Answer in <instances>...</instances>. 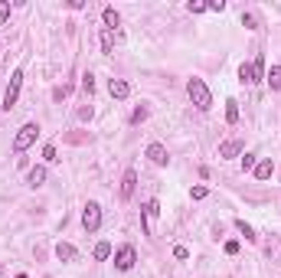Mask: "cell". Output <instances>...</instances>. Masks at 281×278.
<instances>
[{
	"label": "cell",
	"instance_id": "obj_1",
	"mask_svg": "<svg viewBox=\"0 0 281 278\" xmlns=\"http://www.w3.org/2000/svg\"><path fill=\"white\" fill-rule=\"evenodd\" d=\"M187 95H190V102H193L200 111H209L212 108V92H209V85L203 79H187Z\"/></svg>",
	"mask_w": 281,
	"mask_h": 278
},
{
	"label": "cell",
	"instance_id": "obj_2",
	"mask_svg": "<svg viewBox=\"0 0 281 278\" xmlns=\"http://www.w3.org/2000/svg\"><path fill=\"white\" fill-rule=\"evenodd\" d=\"M36 137H39V124L36 121H26L23 128L17 131V137H13V154H23L26 148H33Z\"/></svg>",
	"mask_w": 281,
	"mask_h": 278
},
{
	"label": "cell",
	"instance_id": "obj_3",
	"mask_svg": "<svg viewBox=\"0 0 281 278\" xmlns=\"http://www.w3.org/2000/svg\"><path fill=\"white\" fill-rule=\"evenodd\" d=\"M82 226H85V233H88V236L101 229V206L95 203V200H88L85 210H82Z\"/></svg>",
	"mask_w": 281,
	"mask_h": 278
},
{
	"label": "cell",
	"instance_id": "obj_4",
	"mask_svg": "<svg viewBox=\"0 0 281 278\" xmlns=\"http://www.w3.org/2000/svg\"><path fill=\"white\" fill-rule=\"evenodd\" d=\"M20 88H23V69H13V75H10V85H7V92H4V111H10L13 105H17V99H20Z\"/></svg>",
	"mask_w": 281,
	"mask_h": 278
},
{
	"label": "cell",
	"instance_id": "obj_5",
	"mask_svg": "<svg viewBox=\"0 0 281 278\" xmlns=\"http://www.w3.org/2000/svg\"><path fill=\"white\" fill-rule=\"evenodd\" d=\"M157 216H160V203H157V200H147V203L141 206V229H144V236H154Z\"/></svg>",
	"mask_w": 281,
	"mask_h": 278
},
{
	"label": "cell",
	"instance_id": "obj_6",
	"mask_svg": "<svg viewBox=\"0 0 281 278\" xmlns=\"http://www.w3.org/2000/svg\"><path fill=\"white\" fill-rule=\"evenodd\" d=\"M134 262H138L134 246H118V252H115V268H118V272H131Z\"/></svg>",
	"mask_w": 281,
	"mask_h": 278
},
{
	"label": "cell",
	"instance_id": "obj_7",
	"mask_svg": "<svg viewBox=\"0 0 281 278\" xmlns=\"http://www.w3.org/2000/svg\"><path fill=\"white\" fill-rule=\"evenodd\" d=\"M144 154H147V161L154 164V167H167V164H170V154H167V148H163L160 141H150Z\"/></svg>",
	"mask_w": 281,
	"mask_h": 278
},
{
	"label": "cell",
	"instance_id": "obj_8",
	"mask_svg": "<svg viewBox=\"0 0 281 278\" xmlns=\"http://www.w3.org/2000/svg\"><path fill=\"white\" fill-rule=\"evenodd\" d=\"M242 154H245V141H239V137L219 144V157H222V161H229V157H242Z\"/></svg>",
	"mask_w": 281,
	"mask_h": 278
},
{
	"label": "cell",
	"instance_id": "obj_9",
	"mask_svg": "<svg viewBox=\"0 0 281 278\" xmlns=\"http://www.w3.org/2000/svg\"><path fill=\"white\" fill-rule=\"evenodd\" d=\"M108 95H111L115 102H125L128 95H131V82L128 79H111L108 82Z\"/></svg>",
	"mask_w": 281,
	"mask_h": 278
},
{
	"label": "cell",
	"instance_id": "obj_10",
	"mask_svg": "<svg viewBox=\"0 0 281 278\" xmlns=\"http://www.w3.org/2000/svg\"><path fill=\"white\" fill-rule=\"evenodd\" d=\"M134 187H138V170L128 167L125 177H121V200H131L134 197Z\"/></svg>",
	"mask_w": 281,
	"mask_h": 278
},
{
	"label": "cell",
	"instance_id": "obj_11",
	"mask_svg": "<svg viewBox=\"0 0 281 278\" xmlns=\"http://www.w3.org/2000/svg\"><path fill=\"white\" fill-rule=\"evenodd\" d=\"M255 180H271V173H275V164H271V157H262V161L255 164Z\"/></svg>",
	"mask_w": 281,
	"mask_h": 278
},
{
	"label": "cell",
	"instance_id": "obj_12",
	"mask_svg": "<svg viewBox=\"0 0 281 278\" xmlns=\"http://www.w3.org/2000/svg\"><path fill=\"white\" fill-rule=\"evenodd\" d=\"M101 20H105V30H111V33L121 26V13L115 10V7H105V10H101Z\"/></svg>",
	"mask_w": 281,
	"mask_h": 278
},
{
	"label": "cell",
	"instance_id": "obj_13",
	"mask_svg": "<svg viewBox=\"0 0 281 278\" xmlns=\"http://www.w3.org/2000/svg\"><path fill=\"white\" fill-rule=\"evenodd\" d=\"M46 183V167L43 164H36V167H33V170H30V177H26V187H33V190H39V187H43Z\"/></svg>",
	"mask_w": 281,
	"mask_h": 278
},
{
	"label": "cell",
	"instance_id": "obj_14",
	"mask_svg": "<svg viewBox=\"0 0 281 278\" xmlns=\"http://www.w3.org/2000/svg\"><path fill=\"white\" fill-rule=\"evenodd\" d=\"M75 255H79V252H75L72 242H59V246H56V259H59V262H72Z\"/></svg>",
	"mask_w": 281,
	"mask_h": 278
},
{
	"label": "cell",
	"instance_id": "obj_15",
	"mask_svg": "<svg viewBox=\"0 0 281 278\" xmlns=\"http://www.w3.org/2000/svg\"><path fill=\"white\" fill-rule=\"evenodd\" d=\"M265 82L271 85V92H281V66H271L268 72H265Z\"/></svg>",
	"mask_w": 281,
	"mask_h": 278
},
{
	"label": "cell",
	"instance_id": "obj_16",
	"mask_svg": "<svg viewBox=\"0 0 281 278\" xmlns=\"http://www.w3.org/2000/svg\"><path fill=\"white\" fill-rule=\"evenodd\" d=\"M226 121L239 124V102L236 99H226Z\"/></svg>",
	"mask_w": 281,
	"mask_h": 278
},
{
	"label": "cell",
	"instance_id": "obj_17",
	"mask_svg": "<svg viewBox=\"0 0 281 278\" xmlns=\"http://www.w3.org/2000/svg\"><path fill=\"white\" fill-rule=\"evenodd\" d=\"M92 255H95V262H108L111 259V242H98Z\"/></svg>",
	"mask_w": 281,
	"mask_h": 278
},
{
	"label": "cell",
	"instance_id": "obj_18",
	"mask_svg": "<svg viewBox=\"0 0 281 278\" xmlns=\"http://www.w3.org/2000/svg\"><path fill=\"white\" fill-rule=\"evenodd\" d=\"M239 79H242L245 85H255V72H252V62H242V66H239Z\"/></svg>",
	"mask_w": 281,
	"mask_h": 278
},
{
	"label": "cell",
	"instance_id": "obj_19",
	"mask_svg": "<svg viewBox=\"0 0 281 278\" xmlns=\"http://www.w3.org/2000/svg\"><path fill=\"white\" fill-rule=\"evenodd\" d=\"M236 229H239V233L245 236V242H255V229H252V226H249V222H245V219H236Z\"/></svg>",
	"mask_w": 281,
	"mask_h": 278
},
{
	"label": "cell",
	"instance_id": "obj_20",
	"mask_svg": "<svg viewBox=\"0 0 281 278\" xmlns=\"http://www.w3.org/2000/svg\"><path fill=\"white\" fill-rule=\"evenodd\" d=\"M252 72H255V82L265 79V56H262V53L255 56V62H252Z\"/></svg>",
	"mask_w": 281,
	"mask_h": 278
},
{
	"label": "cell",
	"instance_id": "obj_21",
	"mask_svg": "<svg viewBox=\"0 0 281 278\" xmlns=\"http://www.w3.org/2000/svg\"><path fill=\"white\" fill-rule=\"evenodd\" d=\"M101 53H115V33L111 30L101 33Z\"/></svg>",
	"mask_w": 281,
	"mask_h": 278
},
{
	"label": "cell",
	"instance_id": "obj_22",
	"mask_svg": "<svg viewBox=\"0 0 281 278\" xmlns=\"http://www.w3.org/2000/svg\"><path fill=\"white\" fill-rule=\"evenodd\" d=\"M82 92H85L88 99H92V92H95V75H92V72L82 75Z\"/></svg>",
	"mask_w": 281,
	"mask_h": 278
},
{
	"label": "cell",
	"instance_id": "obj_23",
	"mask_svg": "<svg viewBox=\"0 0 281 278\" xmlns=\"http://www.w3.org/2000/svg\"><path fill=\"white\" fill-rule=\"evenodd\" d=\"M187 10H190V13H193V17H196V13H206L209 7L203 4V0H190V4H187Z\"/></svg>",
	"mask_w": 281,
	"mask_h": 278
},
{
	"label": "cell",
	"instance_id": "obj_24",
	"mask_svg": "<svg viewBox=\"0 0 281 278\" xmlns=\"http://www.w3.org/2000/svg\"><path fill=\"white\" fill-rule=\"evenodd\" d=\"M43 157H46L49 164H56V161H59V154H56V144H46V148H43Z\"/></svg>",
	"mask_w": 281,
	"mask_h": 278
},
{
	"label": "cell",
	"instance_id": "obj_25",
	"mask_svg": "<svg viewBox=\"0 0 281 278\" xmlns=\"http://www.w3.org/2000/svg\"><path fill=\"white\" fill-rule=\"evenodd\" d=\"M190 197H193V200H206V197H209V187H203V183L193 187V190H190Z\"/></svg>",
	"mask_w": 281,
	"mask_h": 278
},
{
	"label": "cell",
	"instance_id": "obj_26",
	"mask_svg": "<svg viewBox=\"0 0 281 278\" xmlns=\"http://www.w3.org/2000/svg\"><path fill=\"white\" fill-rule=\"evenodd\" d=\"M174 259H177V262H187V259H190V249H187V246H174Z\"/></svg>",
	"mask_w": 281,
	"mask_h": 278
},
{
	"label": "cell",
	"instance_id": "obj_27",
	"mask_svg": "<svg viewBox=\"0 0 281 278\" xmlns=\"http://www.w3.org/2000/svg\"><path fill=\"white\" fill-rule=\"evenodd\" d=\"M10 20V0H0V26Z\"/></svg>",
	"mask_w": 281,
	"mask_h": 278
},
{
	"label": "cell",
	"instance_id": "obj_28",
	"mask_svg": "<svg viewBox=\"0 0 281 278\" xmlns=\"http://www.w3.org/2000/svg\"><path fill=\"white\" fill-rule=\"evenodd\" d=\"M144 118H147V105H141V108H134V115H131V124H141Z\"/></svg>",
	"mask_w": 281,
	"mask_h": 278
},
{
	"label": "cell",
	"instance_id": "obj_29",
	"mask_svg": "<svg viewBox=\"0 0 281 278\" xmlns=\"http://www.w3.org/2000/svg\"><path fill=\"white\" fill-rule=\"evenodd\" d=\"M92 115H95L92 105H82V108H79V121H92Z\"/></svg>",
	"mask_w": 281,
	"mask_h": 278
},
{
	"label": "cell",
	"instance_id": "obj_30",
	"mask_svg": "<svg viewBox=\"0 0 281 278\" xmlns=\"http://www.w3.org/2000/svg\"><path fill=\"white\" fill-rule=\"evenodd\" d=\"M242 26H249V30H258V23H255V13H242Z\"/></svg>",
	"mask_w": 281,
	"mask_h": 278
},
{
	"label": "cell",
	"instance_id": "obj_31",
	"mask_svg": "<svg viewBox=\"0 0 281 278\" xmlns=\"http://www.w3.org/2000/svg\"><path fill=\"white\" fill-rule=\"evenodd\" d=\"M255 164H258L255 154H245V157H242V170H255Z\"/></svg>",
	"mask_w": 281,
	"mask_h": 278
},
{
	"label": "cell",
	"instance_id": "obj_32",
	"mask_svg": "<svg viewBox=\"0 0 281 278\" xmlns=\"http://www.w3.org/2000/svg\"><path fill=\"white\" fill-rule=\"evenodd\" d=\"M206 7H209V10H212V13H222V10H226V0H209V4H206Z\"/></svg>",
	"mask_w": 281,
	"mask_h": 278
},
{
	"label": "cell",
	"instance_id": "obj_33",
	"mask_svg": "<svg viewBox=\"0 0 281 278\" xmlns=\"http://www.w3.org/2000/svg\"><path fill=\"white\" fill-rule=\"evenodd\" d=\"M226 255H239V242H236V239L226 242Z\"/></svg>",
	"mask_w": 281,
	"mask_h": 278
},
{
	"label": "cell",
	"instance_id": "obj_34",
	"mask_svg": "<svg viewBox=\"0 0 281 278\" xmlns=\"http://www.w3.org/2000/svg\"><path fill=\"white\" fill-rule=\"evenodd\" d=\"M0 275H4V265H0Z\"/></svg>",
	"mask_w": 281,
	"mask_h": 278
},
{
	"label": "cell",
	"instance_id": "obj_35",
	"mask_svg": "<svg viewBox=\"0 0 281 278\" xmlns=\"http://www.w3.org/2000/svg\"><path fill=\"white\" fill-rule=\"evenodd\" d=\"M17 278H26V275H17Z\"/></svg>",
	"mask_w": 281,
	"mask_h": 278
}]
</instances>
